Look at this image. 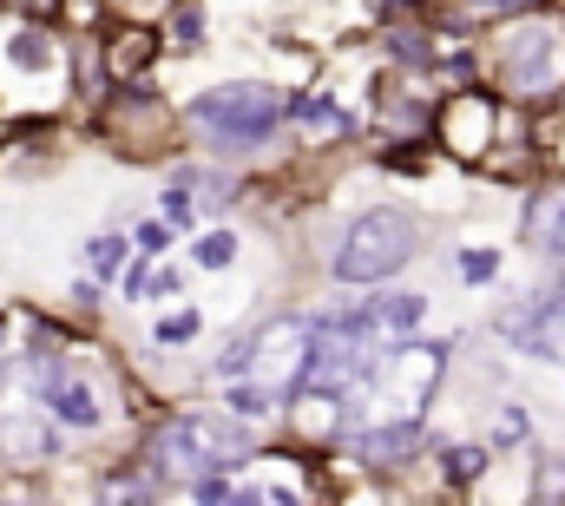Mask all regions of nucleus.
I'll use <instances>...</instances> for the list:
<instances>
[{
	"mask_svg": "<svg viewBox=\"0 0 565 506\" xmlns=\"http://www.w3.org/2000/svg\"><path fill=\"white\" fill-rule=\"evenodd\" d=\"M481 468H487V454H481V448H454V454H448V474H454V481H474Z\"/></svg>",
	"mask_w": 565,
	"mask_h": 506,
	"instance_id": "obj_15",
	"label": "nucleus"
},
{
	"mask_svg": "<svg viewBox=\"0 0 565 506\" xmlns=\"http://www.w3.org/2000/svg\"><path fill=\"white\" fill-rule=\"evenodd\" d=\"M145 59H151V40H145L138 26H132L125 40H112V66H118V72H138Z\"/></svg>",
	"mask_w": 565,
	"mask_h": 506,
	"instance_id": "obj_11",
	"label": "nucleus"
},
{
	"mask_svg": "<svg viewBox=\"0 0 565 506\" xmlns=\"http://www.w3.org/2000/svg\"><path fill=\"white\" fill-rule=\"evenodd\" d=\"M92 263L112 270V263H118V237H99V244H92Z\"/></svg>",
	"mask_w": 565,
	"mask_h": 506,
	"instance_id": "obj_21",
	"label": "nucleus"
},
{
	"mask_svg": "<svg viewBox=\"0 0 565 506\" xmlns=\"http://www.w3.org/2000/svg\"><path fill=\"white\" fill-rule=\"evenodd\" d=\"M184 336H197V316H171V323H158V342H184Z\"/></svg>",
	"mask_w": 565,
	"mask_h": 506,
	"instance_id": "obj_17",
	"label": "nucleus"
},
{
	"mask_svg": "<svg viewBox=\"0 0 565 506\" xmlns=\"http://www.w3.org/2000/svg\"><path fill=\"white\" fill-rule=\"evenodd\" d=\"M237 454H244V435H237L230 421H211V415H178V421L158 428V441H151V461H158L171 481H184V487L217 481Z\"/></svg>",
	"mask_w": 565,
	"mask_h": 506,
	"instance_id": "obj_2",
	"label": "nucleus"
},
{
	"mask_svg": "<svg viewBox=\"0 0 565 506\" xmlns=\"http://www.w3.org/2000/svg\"><path fill=\"white\" fill-rule=\"evenodd\" d=\"M53 454V435H46V421L33 415V408H13V402H0V461L7 468H39Z\"/></svg>",
	"mask_w": 565,
	"mask_h": 506,
	"instance_id": "obj_6",
	"label": "nucleus"
},
{
	"mask_svg": "<svg viewBox=\"0 0 565 506\" xmlns=\"http://www.w3.org/2000/svg\"><path fill=\"white\" fill-rule=\"evenodd\" d=\"M165 217H178V224H191V198H184V191H178V184H171V191H165Z\"/></svg>",
	"mask_w": 565,
	"mask_h": 506,
	"instance_id": "obj_20",
	"label": "nucleus"
},
{
	"mask_svg": "<svg viewBox=\"0 0 565 506\" xmlns=\"http://www.w3.org/2000/svg\"><path fill=\"white\" fill-rule=\"evenodd\" d=\"M474 13H527V7H540V0H467Z\"/></svg>",
	"mask_w": 565,
	"mask_h": 506,
	"instance_id": "obj_18",
	"label": "nucleus"
},
{
	"mask_svg": "<svg viewBox=\"0 0 565 506\" xmlns=\"http://www.w3.org/2000/svg\"><path fill=\"white\" fill-rule=\"evenodd\" d=\"M13 59H20V66H46V40H33V33L13 40Z\"/></svg>",
	"mask_w": 565,
	"mask_h": 506,
	"instance_id": "obj_16",
	"label": "nucleus"
},
{
	"mask_svg": "<svg viewBox=\"0 0 565 506\" xmlns=\"http://www.w3.org/2000/svg\"><path fill=\"white\" fill-rule=\"evenodd\" d=\"M303 119H309V125H323V132H349V112H336V105H323V99H309V105H303Z\"/></svg>",
	"mask_w": 565,
	"mask_h": 506,
	"instance_id": "obj_14",
	"label": "nucleus"
},
{
	"mask_svg": "<svg viewBox=\"0 0 565 506\" xmlns=\"http://www.w3.org/2000/svg\"><path fill=\"white\" fill-rule=\"evenodd\" d=\"M191 132H204L211 145H230V151H250V145H263L270 132H276V119H283V99L270 92V86H217V92H204V99H191Z\"/></svg>",
	"mask_w": 565,
	"mask_h": 506,
	"instance_id": "obj_3",
	"label": "nucleus"
},
{
	"mask_svg": "<svg viewBox=\"0 0 565 506\" xmlns=\"http://www.w3.org/2000/svg\"><path fill=\"white\" fill-rule=\"evenodd\" d=\"M560 59H565V26L560 20H527V26H513L507 40H500V72H507V86L513 92H546L553 79H560Z\"/></svg>",
	"mask_w": 565,
	"mask_h": 506,
	"instance_id": "obj_5",
	"label": "nucleus"
},
{
	"mask_svg": "<svg viewBox=\"0 0 565 506\" xmlns=\"http://www.w3.org/2000/svg\"><path fill=\"white\" fill-rule=\"evenodd\" d=\"M99 501L105 506H151V481H145V474H112Z\"/></svg>",
	"mask_w": 565,
	"mask_h": 506,
	"instance_id": "obj_10",
	"label": "nucleus"
},
{
	"mask_svg": "<svg viewBox=\"0 0 565 506\" xmlns=\"http://www.w3.org/2000/svg\"><path fill=\"white\" fill-rule=\"evenodd\" d=\"M171 33H178L184 46H197V7H191V0H184V13H178V26H171Z\"/></svg>",
	"mask_w": 565,
	"mask_h": 506,
	"instance_id": "obj_19",
	"label": "nucleus"
},
{
	"mask_svg": "<svg viewBox=\"0 0 565 506\" xmlns=\"http://www.w3.org/2000/svg\"><path fill=\"white\" fill-rule=\"evenodd\" d=\"M230 257H237V237H230V230H211V237L197 244V263H204V270H224Z\"/></svg>",
	"mask_w": 565,
	"mask_h": 506,
	"instance_id": "obj_13",
	"label": "nucleus"
},
{
	"mask_svg": "<svg viewBox=\"0 0 565 506\" xmlns=\"http://www.w3.org/2000/svg\"><path fill=\"white\" fill-rule=\"evenodd\" d=\"M415 257V217L408 211H369L349 224L342 250H336V277L342 283H382Z\"/></svg>",
	"mask_w": 565,
	"mask_h": 506,
	"instance_id": "obj_4",
	"label": "nucleus"
},
{
	"mask_svg": "<svg viewBox=\"0 0 565 506\" xmlns=\"http://www.w3.org/2000/svg\"><path fill=\"white\" fill-rule=\"evenodd\" d=\"M303 369H309V323H296V316L257 329L244 349H230V356L217 362L224 402H230V415H244V421H250V415H270V408H283V402H296V395H303Z\"/></svg>",
	"mask_w": 565,
	"mask_h": 506,
	"instance_id": "obj_1",
	"label": "nucleus"
},
{
	"mask_svg": "<svg viewBox=\"0 0 565 506\" xmlns=\"http://www.w3.org/2000/svg\"><path fill=\"white\" fill-rule=\"evenodd\" d=\"M178 184H184V191H197L191 204H217V198H230V184H224L217 171H178Z\"/></svg>",
	"mask_w": 565,
	"mask_h": 506,
	"instance_id": "obj_12",
	"label": "nucleus"
},
{
	"mask_svg": "<svg viewBox=\"0 0 565 506\" xmlns=\"http://www.w3.org/2000/svg\"><path fill=\"white\" fill-rule=\"evenodd\" d=\"M39 389H46V402H53L59 421H72V428H99V402H92V389H86L79 375H66L59 362H39Z\"/></svg>",
	"mask_w": 565,
	"mask_h": 506,
	"instance_id": "obj_7",
	"label": "nucleus"
},
{
	"mask_svg": "<svg viewBox=\"0 0 565 506\" xmlns=\"http://www.w3.org/2000/svg\"><path fill=\"white\" fill-rule=\"evenodd\" d=\"M533 237H540V250L565 263V198H540L533 204Z\"/></svg>",
	"mask_w": 565,
	"mask_h": 506,
	"instance_id": "obj_9",
	"label": "nucleus"
},
{
	"mask_svg": "<svg viewBox=\"0 0 565 506\" xmlns=\"http://www.w3.org/2000/svg\"><path fill=\"white\" fill-rule=\"evenodd\" d=\"M138 250H145V257H158V250H165V230H158V224H145V230H138Z\"/></svg>",
	"mask_w": 565,
	"mask_h": 506,
	"instance_id": "obj_22",
	"label": "nucleus"
},
{
	"mask_svg": "<svg viewBox=\"0 0 565 506\" xmlns=\"http://www.w3.org/2000/svg\"><path fill=\"white\" fill-rule=\"evenodd\" d=\"M415 441H421V428H415V421H395V428H375V435H362V454H369L375 468H388V461H402Z\"/></svg>",
	"mask_w": 565,
	"mask_h": 506,
	"instance_id": "obj_8",
	"label": "nucleus"
}]
</instances>
